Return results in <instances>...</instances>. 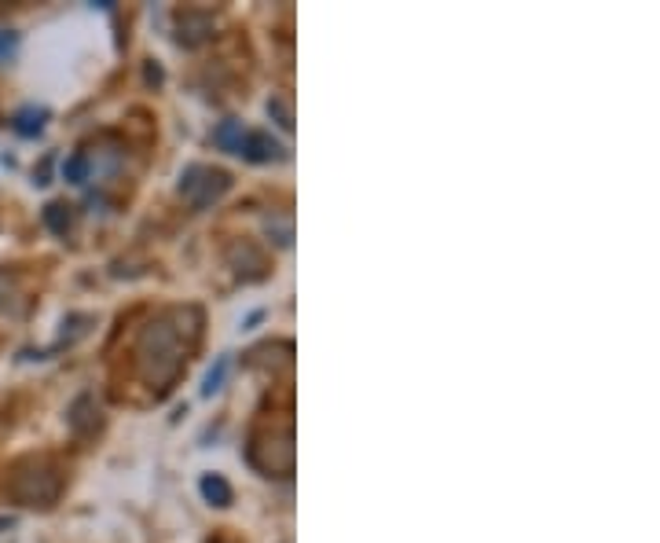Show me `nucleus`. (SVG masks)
Instances as JSON below:
<instances>
[{"label": "nucleus", "instance_id": "6e6552de", "mask_svg": "<svg viewBox=\"0 0 660 543\" xmlns=\"http://www.w3.org/2000/svg\"><path fill=\"white\" fill-rule=\"evenodd\" d=\"M45 122H48V110H45V107H26V110L15 114L12 129H15L19 136H37V133L45 129Z\"/></svg>", "mask_w": 660, "mask_h": 543}, {"label": "nucleus", "instance_id": "7ed1b4c3", "mask_svg": "<svg viewBox=\"0 0 660 543\" xmlns=\"http://www.w3.org/2000/svg\"><path fill=\"white\" fill-rule=\"evenodd\" d=\"M227 187H231V177L224 169H213V166L195 162L180 173V195L187 199L191 210H210Z\"/></svg>", "mask_w": 660, "mask_h": 543}, {"label": "nucleus", "instance_id": "423d86ee", "mask_svg": "<svg viewBox=\"0 0 660 543\" xmlns=\"http://www.w3.org/2000/svg\"><path fill=\"white\" fill-rule=\"evenodd\" d=\"M243 140H246L243 122H220V125L213 129V143H217L220 151H227V154H243Z\"/></svg>", "mask_w": 660, "mask_h": 543}, {"label": "nucleus", "instance_id": "9d476101", "mask_svg": "<svg viewBox=\"0 0 660 543\" xmlns=\"http://www.w3.org/2000/svg\"><path fill=\"white\" fill-rule=\"evenodd\" d=\"M45 224L56 231V236H66V231H70V206L48 203V206H45Z\"/></svg>", "mask_w": 660, "mask_h": 543}, {"label": "nucleus", "instance_id": "1a4fd4ad", "mask_svg": "<svg viewBox=\"0 0 660 543\" xmlns=\"http://www.w3.org/2000/svg\"><path fill=\"white\" fill-rule=\"evenodd\" d=\"M63 177H66V184H85L89 180V154H70V159L63 162Z\"/></svg>", "mask_w": 660, "mask_h": 543}, {"label": "nucleus", "instance_id": "20e7f679", "mask_svg": "<svg viewBox=\"0 0 660 543\" xmlns=\"http://www.w3.org/2000/svg\"><path fill=\"white\" fill-rule=\"evenodd\" d=\"M243 159L253 162V166L283 162V159H287V147H283L279 140H271L268 133H246V140H243Z\"/></svg>", "mask_w": 660, "mask_h": 543}, {"label": "nucleus", "instance_id": "f03ea898", "mask_svg": "<svg viewBox=\"0 0 660 543\" xmlns=\"http://www.w3.org/2000/svg\"><path fill=\"white\" fill-rule=\"evenodd\" d=\"M59 488H63V478L48 459H22L15 462V470L8 478V492L22 507H52L59 499Z\"/></svg>", "mask_w": 660, "mask_h": 543}, {"label": "nucleus", "instance_id": "ddd939ff", "mask_svg": "<svg viewBox=\"0 0 660 543\" xmlns=\"http://www.w3.org/2000/svg\"><path fill=\"white\" fill-rule=\"evenodd\" d=\"M15 45H19V37H15L12 30H0V63H4V59L15 52Z\"/></svg>", "mask_w": 660, "mask_h": 543}, {"label": "nucleus", "instance_id": "f257e3e1", "mask_svg": "<svg viewBox=\"0 0 660 543\" xmlns=\"http://www.w3.org/2000/svg\"><path fill=\"white\" fill-rule=\"evenodd\" d=\"M136 360H140L143 378L150 385H159V397H162L187 364V345H184L180 327H173L166 320L143 327L140 345H136Z\"/></svg>", "mask_w": 660, "mask_h": 543}, {"label": "nucleus", "instance_id": "f8f14e48", "mask_svg": "<svg viewBox=\"0 0 660 543\" xmlns=\"http://www.w3.org/2000/svg\"><path fill=\"white\" fill-rule=\"evenodd\" d=\"M268 114L279 122V129H283V133H290V129H294V114L287 110V103H283L279 96H271V99H268Z\"/></svg>", "mask_w": 660, "mask_h": 543}, {"label": "nucleus", "instance_id": "0eeeda50", "mask_svg": "<svg viewBox=\"0 0 660 543\" xmlns=\"http://www.w3.org/2000/svg\"><path fill=\"white\" fill-rule=\"evenodd\" d=\"M199 492H202V499L206 503H213V507H231V485L220 478V474H206L202 481H199Z\"/></svg>", "mask_w": 660, "mask_h": 543}, {"label": "nucleus", "instance_id": "9b49d317", "mask_svg": "<svg viewBox=\"0 0 660 543\" xmlns=\"http://www.w3.org/2000/svg\"><path fill=\"white\" fill-rule=\"evenodd\" d=\"M227 367H231V357H227V353H224V357H217V364L210 367V375H206V382H202V397H213V393L220 390Z\"/></svg>", "mask_w": 660, "mask_h": 543}, {"label": "nucleus", "instance_id": "39448f33", "mask_svg": "<svg viewBox=\"0 0 660 543\" xmlns=\"http://www.w3.org/2000/svg\"><path fill=\"white\" fill-rule=\"evenodd\" d=\"M187 26V33H180V45H199V41H206V33H210V26H213V19L206 15V12H184L180 15V30Z\"/></svg>", "mask_w": 660, "mask_h": 543}]
</instances>
